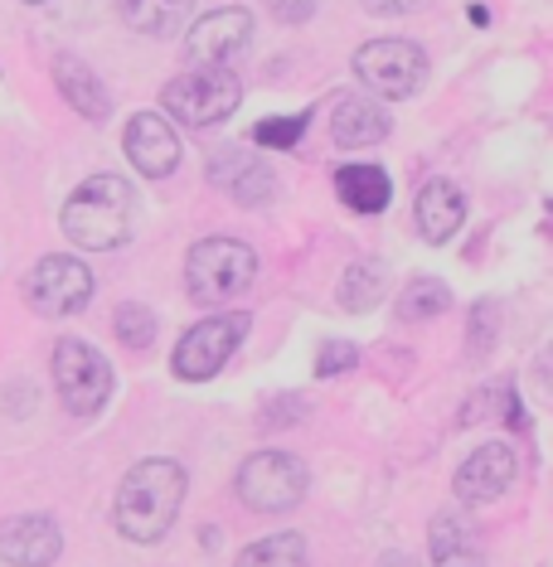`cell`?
<instances>
[{"label": "cell", "instance_id": "5bb4252c", "mask_svg": "<svg viewBox=\"0 0 553 567\" xmlns=\"http://www.w3.org/2000/svg\"><path fill=\"white\" fill-rule=\"evenodd\" d=\"M209 180L239 204H267L273 199V189H277L273 170L257 161V155H243V151H214Z\"/></svg>", "mask_w": 553, "mask_h": 567}, {"label": "cell", "instance_id": "83f0119b", "mask_svg": "<svg viewBox=\"0 0 553 567\" xmlns=\"http://www.w3.org/2000/svg\"><path fill=\"white\" fill-rule=\"evenodd\" d=\"M495 345V305L481 301L476 315H471V355H485Z\"/></svg>", "mask_w": 553, "mask_h": 567}, {"label": "cell", "instance_id": "5b68a950", "mask_svg": "<svg viewBox=\"0 0 553 567\" xmlns=\"http://www.w3.org/2000/svg\"><path fill=\"white\" fill-rule=\"evenodd\" d=\"M239 495L257 514H287L307 500V466L291 451H257L239 471Z\"/></svg>", "mask_w": 553, "mask_h": 567}, {"label": "cell", "instance_id": "6da1fadb", "mask_svg": "<svg viewBox=\"0 0 553 567\" xmlns=\"http://www.w3.org/2000/svg\"><path fill=\"white\" fill-rule=\"evenodd\" d=\"M185 505V471L171 456H146L117 485V534L131 543H161Z\"/></svg>", "mask_w": 553, "mask_h": 567}, {"label": "cell", "instance_id": "cb8c5ba5", "mask_svg": "<svg viewBox=\"0 0 553 567\" xmlns=\"http://www.w3.org/2000/svg\"><path fill=\"white\" fill-rule=\"evenodd\" d=\"M112 331H117V339L127 349H151V339H155V315L146 311L141 301H127V305H117V321H112Z\"/></svg>", "mask_w": 553, "mask_h": 567}, {"label": "cell", "instance_id": "44dd1931", "mask_svg": "<svg viewBox=\"0 0 553 567\" xmlns=\"http://www.w3.org/2000/svg\"><path fill=\"white\" fill-rule=\"evenodd\" d=\"M233 567H307V539L301 534H267L247 543Z\"/></svg>", "mask_w": 553, "mask_h": 567}, {"label": "cell", "instance_id": "2e32d148", "mask_svg": "<svg viewBox=\"0 0 553 567\" xmlns=\"http://www.w3.org/2000/svg\"><path fill=\"white\" fill-rule=\"evenodd\" d=\"M466 219V199L451 180H427L423 195H417V229H423L427 243H447L451 233Z\"/></svg>", "mask_w": 553, "mask_h": 567}, {"label": "cell", "instance_id": "f1b7e54d", "mask_svg": "<svg viewBox=\"0 0 553 567\" xmlns=\"http://www.w3.org/2000/svg\"><path fill=\"white\" fill-rule=\"evenodd\" d=\"M315 5H321V0H267V10H273L281 25H301V20H311Z\"/></svg>", "mask_w": 553, "mask_h": 567}, {"label": "cell", "instance_id": "7402d4cb", "mask_svg": "<svg viewBox=\"0 0 553 567\" xmlns=\"http://www.w3.org/2000/svg\"><path fill=\"white\" fill-rule=\"evenodd\" d=\"M383 297V263L365 257V263H349L341 277V305L345 311H369Z\"/></svg>", "mask_w": 553, "mask_h": 567}, {"label": "cell", "instance_id": "484cf974", "mask_svg": "<svg viewBox=\"0 0 553 567\" xmlns=\"http://www.w3.org/2000/svg\"><path fill=\"white\" fill-rule=\"evenodd\" d=\"M355 364H359V349L349 345V339H331V345L321 349V359H315V373H321V379H335V373H345Z\"/></svg>", "mask_w": 553, "mask_h": 567}, {"label": "cell", "instance_id": "277c9868", "mask_svg": "<svg viewBox=\"0 0 553 567\" xmlns=\"http://www.w3.org/2000/svg\"><path fill=\"white\" fill-rule=\"evenodd\" d=\"M165 112L180 121V127H219L223 117H233V107L243 102V78L233 68H189L175 83H165Z\"/></svg>", "mask_w": 553, "mask_h": 567}, {"label": "cell", "instance_id": "ba28073f", "mask_svg": "<svg viewBox=\"0 0 553 567\" xmlns=\"http://www.w3.org/2000/svg\"><path fill=\"white\" fill-rule=\"evenodd\" d=\"M247 335V315L243 311H223V315H205L195 331H185V339L175 345V373L185 383H205L214 379L223 364L233 359V349L243 345Z\"/></svg>", "mask_w": 553, "mask_h": 567}, {"label": "cell", "instance_id": "ffe728a7", "mask_svg": "<svg viewBox=\"0 0 553 567\" xmlns=\"http://www.w3.org/2000/svg\"><path fill=\"white\" fill-rule=\"evenodd\" d=\"M433 563L437 567H485L476 539L457 524V519H433Z\"/></svg>", "mask_w": 553, "mask_h": 567}, {"label": "cell", "instance_id": "30bf717a", "mask_svg": "<svg viewBox=\"0 0 553 567\" xmlns=\"http://www.w3.org/2000/svg\"><path fill=\"white\" fill-rule=\"evenodd\" d=\"M247 39H253V15L239 5L214 10L205 15L185 39V63L189 68H233L247 54Z\"/></svg>", "mask_w": 553, "mask_h": 567}, {"label": "cell", "instance_id": "4316f807", "mask_svg": "<svg viewBox=\"0 0 553 567\" xmlns=\"http://www.w3.org/2000/svg\"><path fill=\"white\" fill-rule=\"evenodd\" d=\"M505 398H510V383H491V389H481V403L476 398H471L466 403V413H461V423H491V417H495V403H505Z\"/></svg>", "mask_w": 553, "mask_h": 567}, {"label": "cell", "instance_id": "e0dca14e", "mask_svg": "<svg viewBox=\"0 0 553 567\" xmlns=\"http://www.w3.org/2000/svg\"><path fill=\"white\" fill-rule=\"evenodd\" d=\"M54 78H59V93L69 97V107L78 112V117L107 121V112H112L107 88L97 83V73H93V68H88L83 59H73V54H59V59H54Z\"/></svg>", "mask_w": 553, "mask_h": 567}, {"label": "cell", "instance_id": "ac0fdd59", "mask_svg": "<svg viewBox=\"0 0 553 567\" xmlns=\"http://www.w3.org/2000/svg\"><path fill=\"white\" fill-rule=\"evenodd\" d=\"M335 195L345 199V209H359V213H379V209H389V195H393V185H389V175H383L379 165H345V170H335Z\"/></svg>", "mask_w": 553, "mask_h": 567}, {"label": "cell", "instance_id": "1f68e13d", "mask_svg": "<svg viewBox=\"0 0 553 567\" xmlns=\"http://www.w3.org/2000/svg\"><path fill=\"white\" fill-rule=\"evenodd\" d=\"M30 5H39V0H30Z\"/></svg>", "mask_w": 553, "mask_h": 567}, {"label": "cell", "instance_id": "7c38bea8", "mask_svg": "<svg viewBox=\"0 0 553 567\" xmlns=\"http://www.w3.org/2000/svg\"><path fill=\"white\" fill-rule=\"evenodd\" d=\"M515 485V451L505 441H485L457 471V500L466 505H491Z\"/></svg>", "mask_w": 553, "mask_h": 567}, {"label": "cell", "instance_id": "52a82bcc", "mask_svg": "<svg viewBox=\"0 0 553 567\" xmlns=\"http://www.w3.org/2000/svg\"><path fill=\"white\" fill-rule=\"evenodd\" d=\"M355 78L369 97H413L427 78V54L413 39H369L355 54Z\"/></svg>", "mask_w": 553, "mask_h": 567}, {"label": "cell", "instance_id": "d6986e66", "mask_svg": "<svg viewBox=\"0 0 553 567\" xmlns=\"http://www.w3.org/2000/svg\"><path fill=\"white\" fill-rule=\"evenodd\" d=\"M189 5H195V0H117L122 20L137 34H151V39H171V34L189 20Z\"/></svg>", "mask_w": 553, "mask_h": 567}, {"label": "cell", "instance_id": "8992f818", "mask_svg": "<svg viewBox=\"0 0 553 567\" xmlns=\"http://www.w3.org/2000/svg\"><path fill=\"white\" fill-rule=\"evenodd\" d=\"M54 383H59V398L73 417H93L112 398V364L83 339H59L54 345Z\"/></svg>", "mask_w": 553, "mask_h": 567}, {"label": "cell", "instance_id": "603a6c76", "mask_svg": "<svg viewBox=\"0 0 553 567\" xmlns=\"http://www.w3.org/2000/svg\"><path fill=\"white\" fill-rule=\"evenodd\" d=\"M451 305V291L442 287L437 277H413L408 287H403V297H399V315L403 321H433V315H442Z\"/></svg>", "mask_w": 553, "mask_h": 567}, {"label": "cell", "instance_id": "9c48e42d", "mask_svg": "<svg viewBox=\"0 0 553 567\" xmlns=\"http://www.w3.org/2000/svg\"><path fill=\"white\" fill-rule=\"evenodd\" d=\"M93 291H97V281H93V271H88V263H78V257H69V253L39 257L35 271H30V281H25V301L35 305L39 315L83 311V305L93 301Z\"/></svg>", "mask_w": 553, "mask_h": 567}, {"label": "cell", "instance_id": "9a60e30c", "mask_svg": "<svg viewBox=\"0 0 553 567\" xmlns=\"http://www.w3.org/2000/svg\"><path fill=\"white\" fill-rule=\"evenodd\" d=\"M331 136L345 146V151H365L389 136V112H383L379 97L369 93H349L335 102V117H331Z\"/></svg>", "mask_w": 553, "mask_h": 567}, {"label": "cell", "instance_id": "4dcf8cb0", "mask_svg": "<svg viewBox=\"0 0 553 567\" xmlns=\"http://www.w3.org/2000/svg\"><path fill=\"white\" fill-rule=\"evenodd\" d=\"M466 15H471V25H491V10H485V5H471Z\"/></svg>", "mask_w": 553, "mask_h": 567}, {"label": "cell", "instance_id": "d4e9b609", "mask_svg": "<svg viewBox=\"0 0 553 567\" xmlns=\"http://www.w3.org/2000/svg\"><path fill=\"white\" fill-rule=\"evenodd\" d=\"M301 131H307V112H297V117H263L253 127V141L263 151H291L301 141Z\"/></svg>", "mask_w": 553, "mask_h": 567}, {"label": "cell", "instance_id": "f546056e", "mask_svg": "<svg viewBox=\"0 0 553 567\" xmlns=\"http://www.w3.org/2000/svg\"><path fill=\"white\" fill-rule=\"evenodd\" d=\"M375 15H413V10H423L427 0H365Z\"/></svg>", "mask_w": 553, "mask_h": 567}, {"label": "cell", "instance_id": "3957f363", "mask_svg": "<svg viewBox=\"0 0 553 567\" xmlns=\"http://www.w3.org/2000/svg\"><path fill=\"white\" fill-rule=\"evenodd\" d=\"M253 271L257 257L247 243H239V238H205L185 257V291L195 305L214 311V305H229L233 297H243L253 287Z\"/></svg>", "mask_w": 553, "mask_h": 567}, {"label": "cell", "instance_id": "7a4b0ae2", "mask_svg": "<svg viewBox=\"0 0 553 567\" xmlns=\"http://www.w3.org/2000/svg\"><path fill=\"white\" fill-rule=\"evenodd\" d=\"M131 219H137V189L117 175H93L69 195L59 223L88 253H112L131 238Z\"/></svg>", "mask_w": 553, "mask_h": 567}, {"label": "cell", "instance_id": "8fae6325", "mask_svg": "<svg viewBox=\"0 0 553 567\" xmlns=\"http://www.w3.org/2000/svg\"><path fill=\"white\" fill-rule=\"evenodd\" d=\"M122 146H127L131 165H137L146 180H165L180 165V136L161 112H137V117L127 121Z\"/></svg>", "mask_w": 553, "mask_h": 567}, {"label": "cell", "instance_id": "4fadbf2b", "mask_svg": "<svg viewBox=\"0 0 553 567\" xmlns=\"http://www.w3.org/2000/svg\"><path fill=\"white\" fill-rule=\"evenodd\" d=\"M64 548V534L44 514H15L0 519V558L10 567H49Z\"/></svg>", "mask_w": 553, "mask_h": 567}]
</instances>
